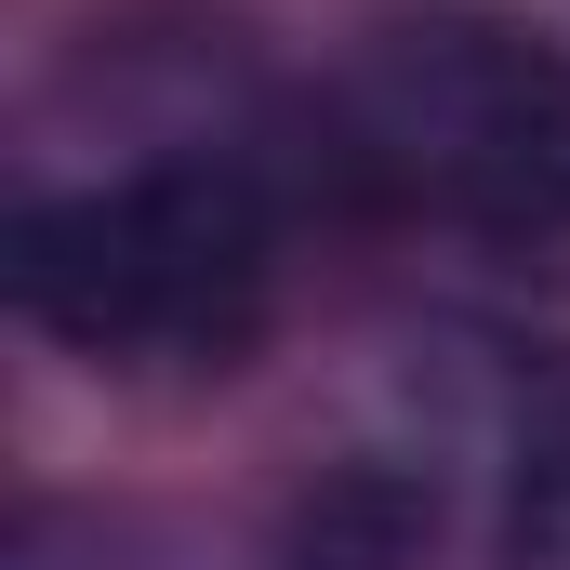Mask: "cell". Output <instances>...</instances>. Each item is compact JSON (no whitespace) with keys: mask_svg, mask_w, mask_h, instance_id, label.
<instances>
[{"mask_svg":"<svg viewBox=\"0 0 570 570\" xmlns=\"http://www.w3.org/2000/svg\"><path fill=\"white\" fill-rule=\"evenodd\" d=\"M279 226L239 159H146L13 213V305L107 372H226L266 332Z\"/></svg>","mask_w":570,"mask_h":570,"instance_id":"cell-1","label":"cell"},{"mask_svg":"<svg viewBox=\"0 0 570 570\" xmlns=\"http://www.w3.org/2000/svg\"><path fill=\"white\" fill-rule=\"evenodd\" d=\"M279 570H438V504L385 464H345L292 504V544Z\"/></svg>","mask_w":570,"mask_h":570,"instance_id":"cell-3","label":"cell"},{"mask_svg":"<svg viewBox=\"0 0 570 570\" xmlns=\"http://www.w3.org/2000/svg\"><path fill=\"white\" fill-rule=\"evenodd\" d=\"M358 120L399 186L451 213L478 253L570 279V53L518 13H412L358 67Z\"/></svg>","mask_w":570,"mask_h":570,"instance_id":"cell-2","label":"cell"}]
</instances>
